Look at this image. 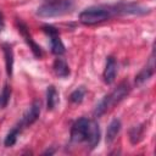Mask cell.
Segmentation results:
<instances>
[{
  "label": "cell",
  "instance_id": "1",
  "mask_svg": "<svg viewBox=\"0 0 156 156\" xmlns=\"http://www.w3.org/2000/svg\"><path fill=\"white\" fill-rule=\"evenodd\" d=\"M129 90H130V87H129L128 82H122L121 84H118V87L115 88V90H112L111 94L104 96V99L96 105L95 111H94V115L96 117L102 116L110 107H112L113 105H116L119 101H122L128 95Z\"/></svg>",
  "mask_w": 156,
  "mask_h": 156
},
{
  "label": "cell",
  "instance_id": "2",
  "mask_svg": "<svg viewBox=\"0 0 156 156\" xmlns=\"http://www.w3.org/2000/svg\"><path fill=\"white\" fill-rule=\"evenodd\" d=\"M73 7V0H50L38 7L37 15L40 17H57L69 12Z\"/></svg>",
  "mask_w": 156,
  "mask_h": 156
},
{
  "label": "cell",
  "instance_id": "3",
  "mask_svg": "<svg viewBox=\"0 0 156 156\" xmlns=\"http://www.w3.org/2000/svg\"><path fill=\"white\" fill-rule=\"evenodd\" d=\"M112 15V10L106 9V7H88L85 10H83L79 13V21L83 24L87 26H91V24H96L100 22H104L106 20H108Z\"/></svg>",
  "mask_w": 156,
  "mask_h": 156
},
{
  "label": "cell",
  "instance_id": "4",
  "mask_svg": "<svg viewBox=\"0 0 156 156\" xmlns=\"http://www.w3.org/2000/svg\"><path fill=\"white\" fill-rule=\"evenodd\" d=\"M88 129H89V119L82 117L77 119L71 129V140L73 143H82L87 140L88 136Z\"/></svg>",
  "mask_w": 156,
  "mask_h": 156
},
{
  "label": "cell",
  "instance_id": "5",
  "mask_svg": "<svg viewBox=\"0 0 156 156\" xmlns=\"http://www.w3.org/2000/svg\"><path fill=\"white\" fill-rule=\"evenodd\" d=\"M43 29L50 37L52 54H55V55H62L65 52V45H63V43L61 41V39L58 37L57 29L55 27H52V26H44Z\"/></svg>",
  "mask_w": 156,
  "mask_h": 156
},
{
  "label": "cell",
  "instance_id": "6",
  "mask_svg": "<svg viewBox=\"0 0 156 156\" xmlns=\"http://www.w3.org/2000/svg\"><path fill=\"white\" fill-rule=\"evenodd\" d=\"M17 23H18V30H20V33L23 35L26 43L29 45V49L32 50L33 55H34L35 57H38V58H41V57H43L41 48L32 39V37H30V34H29V32H28V29H27V26H26L23 22H21V21H18Z\"/></svg>",
  "mask_w": 156,
  "mask_h": 156
},
{
  "label": "cell",
  "instance_id": "7",
  "mask_svg": "<svg viewBox=\"0 0 156 156\" xmlns=\"http://www.w3.org/2000/svg\"><path fill=\"white\" fill-rule=\"evenodd\" d=\"M39 115H40V101L35 100V101H33L30 107L24 113V116H23V118L21 121L22 126H30V124H33L39 118Z\"/></svg>",
  "mask_w": 156,
  "mask_h": 156
},
{
  "label": "cell",
  "instance_id": "8",
  "mask_svg": "<svg viewBox=\"0 0 156 156\" xmlns=\"http://www.w3.org/2000/svg\"><path fill=\"white\" fill-rule=\"evenodd\" d=\"M89 146L91 149H94L99 141H100V128L96 121H89V129H88V136L87 140Z\"/></svg>",
  "mask_w": 156,
  "mask_h": 156
},
{
  "label": "cell",
  "instance_id": "9",
  "mask_svg": "<svg viewBox=\"0 0 156 156\" xmlns=\"http://www.w3.org/2000/svg\"><path fill=\"white\" fill-rule=\"evenodd\" d=\"M116 73H117V62H116L115 57L108 56L106 60V66H105V71H104L105 83L111 84L116 78Z\"/></svg>",
  "mask_w": 156,
  "mask_h": 156
},
{
  "label": "cell",
  "instance_id": "10",
  "mask_svg": "<svg viewBox=\"0 0 156 156\" xmlns=\"http://www.w3.org/2000/svg\"><path fill=\"white\" fill-rule=\"evenodd\" d=\"M154 74V58L151 57L150 60V65L145 66L136 76H135V84L136 85H141L144 84L151 76Z\"/></svg>",
  "mask_w": 156,
  "mask_h": 156
},
{
  "label": "cell",
  "instance_id": "11",
  "mask_svg": "<svg viewBox=\"0 0 156 156\" xmlns=\"http://www.w3.org/2000/svg\"><path fill=\"white\" fill-rule=\"evenodd\" d=\"M121 130V121L117 118H113L111 121V123L107 127V132H106V143L107 144H112L113 140L116 139V136L118 135Z\"/></svg>",
  "mask_w": 156,
  "mask_h": 156
},
{
  "label": "cell",
  "instance_id": "12",
  "mask_svg": "<svg viewBox=\"0 0 156 156\" xmlns=\"http://www.w3.org/2000/svg\"><path fill=\"white\" fill-rule=\"evenodd\" d=\"M2 51H4V56H5L6 72H7V76L11 77L12 76V71H13V51H12L11 45L4 44L2 45Z\"/></svg>",
  "mask_w": 156,
  "mask_h": 156
},
{
  "label": "cell",
  "instance_id": "13",
  "mask_svg": "<svg viewBox=\"0 0 156 156\" xmlns=\"http://www.w3.org/2000/svg\"><path fill=\"white\" fill-rule=\"evenodd\" d=\"M54 72L57 77H61V78H65L69 74V67L68 65L66 63L65 60L62 58H56L55 62H54Z\"/></svg>",
  "mask_w": 156,
  "mask_h": 156
},
{
  "label": "cell",
  "instance_id": "14",
  "mask_svg": "<svg viewBox=\"0 0 156 156\" xmlns=\"http://www.w3.org/2000/svg\"><path fill=\"white\" fill-rule=\"evenodd\" d=\"M46 98H48V110H54L58 102V93L56 90V88L54 85H50L48 88V91H46Z\"/></svg>",
  "mask_w": 156,
  "mask_h": 156
},
{
  "label": "cell",
  "instance_id": "15",
  "mask_svg": "<svg viewBox=\"0 0 156 156\" xmlns=\"http://www.w3.org/2000/svg\"><path fill=\"white\" fill-rule=\"evenodd\" d=\"M21 127H22V123H21L20 126H16L15 128H12V129L10 130V133L6 135V138H5V140H4L5 146H12V145L16 144L18 133H20V130H21Z\"/></svg>",
  "mask_w": 156,
  "mask_h": 156
},
{
  "label": "cell",
  "instance_id": "16",
  "mask_svg": "<svg viewBox=\"0 0 156 156\" xmlns=\"http://www.w3.org/2000/svg\"><path fill=\"white\" fill-rule=\"evenodd\" d=\"M84 95H85V88L84 87H79L74 91H72V94L69 95V100L73 104H80L83 101V99H84Z\"/></svg>",
  "mask_w": 156,
  "mask_h": 156
},
{
  "label": "cell",
  "instance_id": "17",
  "mask_svg": "<svg viewBox=\"0 0 156 156\" xmlns=\"http://www.w3.org/2000/svg\"><path fill=\"white\" fill-rule=\"evenodd\" d=\"M141 135H143V127H133L130 129V133H129V138H130V141L132 144H136L140 141L141 139Z\"/></svg>",
  "mask_w": 156,
  "mask_h": 156
},
{
  "label": "cell",
  "instance_id": "18",
  "mask_svg": "<svg viewBox=\"0 0 156 156\" xmlns=\"http://www.w3.org/2000/svg\"><path fill=\"white\" fill-rule=\"evenodd\" d=\"M10 95H11V89L9 88V85H5L2 89V93L0 95V106L1 107H6V105L10 100Z\"/></svg>",
  "mask_w": 156,
  "mask_h": 156
},
{
  "label": "cell",
  "instance_id": "19",
  "mask_svg": "<svg viewBox=\"0 0 156 156\" xmlns=\"http://www.w3.org/2000/svg\"><path fill=\"white\" fill-rule=\"evenodd\" d=\"M2 28H4V16H2V13L0 11V32L2 30Z\"/></svg>",
  "mask_w": 156,
  "mask_h": 156
}]
</instances>
